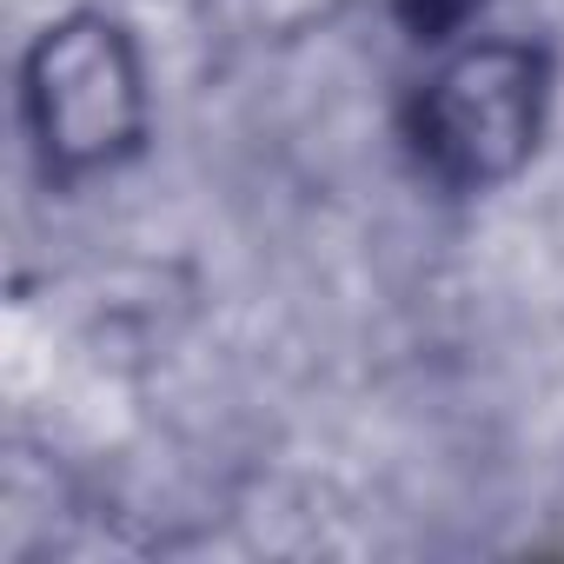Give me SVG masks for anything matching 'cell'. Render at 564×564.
I'll use <instances>...</instances> for the list:
<instances>
[{"mask_svg":"<svg viewBox=\"0 0 564 564\" xmlns=\"http://www.w3.org/2000/svg\"><path fill=\"white\" fill-rule=\"evenodd\" d=\"M551 67L524 41H478L458 47L412 107V147L425 173L452 193L505 186L544 133Z\"/></svg>","mask_w":564,"mask_h":564,"instance_id":"cell-2","label":"cell"},{"mask_svg":"<svg viewBox=\"0 0 564 564\" xmlns=\"http://www.w3.org/2000/svg\"><path fill=\"white\" fill-rule=\"evenodd\" d=\"M478 8L485 0H392V14L412 41H452L458 28L478 21Z\"/></svg>","mask_w":564,"mask_h":564,"instance_id":"cell-3","label":"cell"},{"mask_svg":"<svg viewBox=\"0 0 564 564\" xmlns=\"http://www.w3.org/2000/svg\"><path fill=\"white\" fill-rule=\"evenodd\" d=\"M21 107L47 173H100L147 133V74L133 34L107 14H67L41 28L21 61Z\"/></svg>","mask_w":564,"mask_h":564,"instance_id":"cell-1","label":"cell"}]
</instances>
